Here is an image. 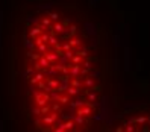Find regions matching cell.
Segmentation results:
<instances>
[{
	"label": "cell",
	"instance_id": "7402d4cb",
	"mask_svg": "<svg viewBox=\"0 0 150 132\" xmlns=\"http://www.w3.org/2000/svg\"><path fill=\"white\" fill-rule=\"evenodd\" d=\"M86 97H88V100H90V103H94V102L97 100V94H96V93L86 91Z\"/></svg>",
	"mask_w": 150,
	"mask_h": 132
},
{
	"label": "cell",
	"instance_id": "f1b7e54d",
	"mask_svg": "<svg viewBox=\"0 0 150 132\" xmlns=\"http://www.w3.org/2000/svg\"><path fill=\"white\" fill-rule=\"evenodd\" d=\"M33 73H35V67H28V68H26V75H28L29 77H30Z\"/></svg>",
	"mask_w": 150,
	"mask_h": 132
},
{
	"label": "cell",
	"instance_id": "d4e9b609",
	"mask_svg": "<svg viewBox=\"0 0 150 132\" xmlns=\"http://www.w3.org/2000/svg\"><path fill=\"white\" fill-rule=\"evenodd\" d=\"M59 49H61V50H62V52H67V50H71L73 47H71V46H70V43L67 41V43H64V44H61V46H59Z\"/></svg>",
	"mask_w": 150,
	"mask_h": 132
},
{
	"label": "cell",
	"instance_id": "5bb4252c",
	"mask_svg": "<svg viewBox=\"0 0 150 132\" xmlns=\"http://www.w3.org/2000/svg\"><path fill=\"white\" fill-rule=\"evenodd\" d=\"M52 23H53V21L50 20V17H49V15L41 17V20H40V24H42L46 29H50V28H52Z\"/></svg>",
	"mask_w": 150,
	"mask_h": 132
},
{
	"label": "cell",
	"instance_id": "ffe728a7",
	"mask_svg": "<svg viewBox=\"0 0 150 132\" xmlns=\"http://www.w3.org/2000/svg\"><path fill=\"white\" fill-rule=\"evenodd\" d=\"M68 43H70V46H71V47H76V49L82 46V41L79 40V38H71V40H70Z\"/></svg>",
	"mask_w": 150,
	"mask_h": 132
},
{
	"label": "cell",
	"instance_id": "5b68a950",
	"mask_svg": "<svg viewBox=\"0 0 150 132\" xmlns=\"http://www.w3.org/2000/svg\"><path fill=\"white\" fill-rule=\"evenodd\" d=\"M44 31H46V28H44L42 24H40V26H33V28L29 29V37H30L32 40H35V38H38Z\"/></svg>",
	"mask_w": 150,
	"mask_h": 132
},
{
	"label": "cell",
	"instance_id": "9a60e30c",
	"mask_svg": "<svg viewBox=\"0 0 150 132\" xmlns=\"http://www.w3.org/2000/svg\"><path fill=\"white\" fill-rule=\"evenodd\" d=\"M47 44H49V46H52V47H56V46H58V38H56V35H55V33H50Z\"/></svg>",
	"mask_w": 150,
	"mask_h": 132
},
{
	"label": "cell",
	"instance_id": "8992f818",
	"mask_svg": "<svg viewBox=\"0 0 150 132\" xmlns=\"http://www.w3.org/2000/svg\"><path fill=\"white\" fill-rule=\"evenodd\" d=\"M46 79V73L42 72V70H37V72L33 73V76L30 77V84L35 85V84H38L40 81H44Z\"/></svg>",
	"mask_w": 150,
	"mask_h": 132
},
{
	"label": "cell",
	"instance_id": "d6a6232c",
	"mask_svg": "<svg viewBox=\"0 0 150 132\" xmlns=\"http://www.w3.org/2000/svg\"><path fill=\"white\" fill-rule=\"evenodd\" d=\"M68 29H70V32H71V33H74L77 28H76V26H74V24H71V26H70V28H68Z\"/></svg>",
	"mask_w": 150,
	"mask_h": 132
},
{
	"label": "cell",
	"instance_id": "e0dca14e",
	"mask_svg": "<svg viewBox=\"0 0 150 132\" xmlns=\"http://www.w3.org/2000/svg\"><path fill=\"white\" fill-rule=\"evenodd\" d=\"M70 62H71V64H82L83 62V56H81V55H73V58L71 59H70Z\"/></svg>",
	"mask_w": 150,
	"mask_h": 132
},
{
	"label": "cell",
	"instance_id": "4316f807",
	"mask_svg": "<svg viewBox=\"0 0 150 132\" xmlns=\"http://www.w3.org/2000/svg\"><path fill=\"white\" fill-rule=\"evenodd\" d=\"M49 37H50V33H44V32H42V33L40 35V40H41L42 43H47V41H49Z\"/></svg>",
	"mask_w": 150,
	"mask_h": 132
},
{
	"label": "cell",
	"instance_id": "4dcf8cb0",
	"mask_svg": "<svg viewBox=\"0 0 150 132\" xmlns=\"http://www.w3.org/2000/svg\"><path fill=\"white\" fill-rule=\"evenodd\" d=\"M82 65H83V67H86V68H91V64H90V61H83V62H82Z\"/></svg>",
	"mask_w": 150,
	"mask_h": 132
},
{
	"label": "cell",
	"instance_id": "277c9868",
	"mask_svg": "<svg viewBox=\"0 0 150 132\" xmlns=\"http://www.w3.org/2000/svg\"><path fill=\"white\" fill-rule=\"evenodd\" d=\"M65 28H67V23H65V21H64V23L59 21V20H58V21H53V23H52V28H50V29H52L50 33H55V35L64 33V32H65Z\"/></svg>",
	"mask_w": 150,
	"mask_h": 132
},
{
	"label": "cell",
	"instance_id": "603a6c76",
	"mask_svg": "<svg viewBox=\"0 0 150 132\" xmlns=\"http://www.w3.org/2000/svg\"><path fill=\"white\" fill-rule=\"evenodd\" d=\"M47 15L50 17V20H52V21H58V20H59V17H61V15H59V12H53V11L49 12Z\"/></svg>",
	"mask_w": 150,
	"mask_h": 132
},
{
	"label": "cell",
	"instance_id": "d6986e66",
	"mask_svg": "<svg viewBox=\"0 0 150 132\" xmlns=\"http://www.w3.org/2000/svg\"><path fill=\"white\" fill-rule=\"evenodd\" d=\"M52 111V106L47 103V105H42V106H40V112H41V117L42 116H46V114H49Z\"/></svg>",
	"mask_w": 150,
	"mask_h": 132
},
{
	"label": "cell",
	"instance_id": "cb8c5ba5",
	"mask_svg": "<svg viewBox=\"0 0 150 132\" xmlns=\"http://www.w3.org/2000/svg\"><path fill=\"white\" fill-rule=\"evenodd\" d=\"M61 106H62V105H61L59 102H53V105H52V111H55V112H61V109H62Z\"/></svg>",
	"mask_w": 150,
	"mask_h": 132
},
{
	"label": "cell",
	"instance_id": "f546056e",
	"mask_svg": "<svg viewBox=\"0 0 150 132\" xmlns=\"http://www.w3.org/2000/svg\"><path fill=\"white\" fill-rule=\"evenodd\" d=\"M32 112H33V114H35V116H37V117H41V112H40V106H35Z\"/></svg>",
	"mask_w": 150,
	"mask_h": 132
},
{
	"label": "cell",
	"instance_id": "83f0119b",
	"mask_svg": "<svg viewBox=\"0 0 150 132\" xmlns=\"http://www.w3.org/2000/svg\"><path fill=\"white\" fill-rule=\"evenodd\" d=\"M74 53H76V55H81V56H83V58H86V55H88L85 49H81V50H77V49H76V50H74Z\"/></svg>",
	"mask_w": 150,
	"mask_h": 132
},
{
	"label": "cell",
	"instance_id": "484cf974",
	"mask_svg": "<svg viewBox=\"0 0 150 132\" xmlns=\"http://www.w3.org/2000/svg\"><path fill=\"white\" fill-rule=\"evenodd\" d=\"M73 55H74V50H73V49H71V50L64 52V58H67V59H71V58H73Z\"/></svg>",
	"mask_w": 150,
	"mask_h": 132
},
{
	"label": "cell",
	"instance_id": "9c48e42d",
	"mask_svg": "<svg viewBox=\"0 0 150 132\" xmlns=\"http://www.w3.org/2000/svg\"><path fill=\"white\" fill-rule=\"evenodd\" d=\"M70 100H71V97H70L67 93H61V94L58 96V99H56V102H59L61 105H62V106H64V105H68Z\"/></svg>",
	"mask_w": 150,
	"mask_h": 132
},
{
	"label": "cell",
	"instance_id": "1f68e13d",
	"mask_svg": "<svg viewBox=\"0 0 150 132\" xmlns=\"http://www.w3.org/2000/svg\"><path fill=\"white\" fill-rule=\"evenodd\" d=\"M24 44H26V47H33V46H35V43H30L29 40H28V41H26Z\"/></svg>",
	"mask_w": 150,
	"mask_h": 132
},
{
	"label": "cell",
	"instance_id": "8fae6325",
	"mask_svg": "<svg viewBox=\"0 0 150 132\" xmlns=\"http://www.w3.org/2000/svg\"><path fill=\"white\" fill-rule=\"evenodd\" d=\"M35 47H37V52H38L40 55H44V53H46V52H49V49H50L47 43H40V44H37Z\"/></svg>",
	"mask_w": 150,
	"mask_h": 132
},
{
	"label": "cell",
	"instance_id": "4fadbf2b",
	"mask_svg": "<svg viewBox=\"0 0 150 132\" xmlns=\"http://www.w3.org/2000/svg\"><path fill=\"white\" fill-rule=\"evenodd\" d=\"M59 82H61V79H47V81H46L47 87L50 88L52 91H53V90H56V88H58V85H59Z\"/></svg>",
	"mask_w": 150,
	"mask_h": 132
},
{
	"label": "cell",
	"instance_id": "6da1fadb",
	"mask_svg": "<svg viewBox=\"0 0 150 132\" xmlns=\"http://www.w3.org/2000/svg\"><path fill=\"white\" fill-rule=\"evenodd\" d=\"M58 119H59V114L55 112V111H50L49 114H46V116H42L41 121L44 126H49L47 129H52V126H55L58 123Z\"/></svg>",
	"mask_w": 150,
	"mask_h": 132
},
{
	"label": "cell",
	"instance_id": "7a4b0ae2",
	"mask_svg": "<svg viewBox=\"0 0 150 132\" xmlns=\"http://www.w3.org/2000/svg\"><path fill=\"white\" fill-rule=\"evenodd\" d=\"M33 96H35V105H37V106H42V105H47L50 102V93L37 91Z\"/></svg>",
	"mask_w": 150,
	"mask_h": 132
},
{
	"label": "cell",
	"instance_id": "44dd1931",
	"mask_svg": "<svg viewBox=\"0 0 150 132\" xmlns=\"http://www.w3.org/2000/svg\"><path fill=\"white\" fill-rule=\"evenodd\" d=\"M86 102H83V100H70V106L71 108H79V106H82V105H85Z\"/></svg>",
	"mask_w": 150,
	"mask_h": 132
},
{
	"label": "cell",
	"instance_id": "30bf717a",
	"mask_svg": "<svg viewBox=\"0 0 150 132\" xmlns=\"http://www.w3.org/2000/svg\"><path fill=\"white\" fill-rule=\"evenodd\" d=\"M65 93L70 96V97H76V96H79V93H81V88H76V87L68 85V88L65 90Z\"/></svg>",
	"mask_w": 150,
	"mask_h": 132
},
{
	"label": "cell",
	"instance_id": "52a82bcc",
	"mask_svg": "<svg viewBox=\"0 0 150 132\" xmlns=\"http://www.w3.org/2000/svg\"><path fill=\"white\" fill-rule=\"evenodd\" d=\"M44 56L47 58V61H49L50 64H55V62H58V61H59L58 52H53V53H52V52H46V53H44Z\"/></svg>",
	"mask_w": 150,
	"mask_h": 132
},
{
	"label": "cell",
	"instance_id": "2e32d148",
	"mask_svg": "<svg viewBox=\"0 0 150 132\" xmlns=\"http://www.w3.org/2000/svg\"><path fill=\"white\" fill-rule=\"evenodd\" d=\"M70 85L76 87V88H82L83 87V84L79 81V77H71V79H70Z\"/></svg>",
	"mask_w": 150,
	"mask_h": 132
},
{
	"label": "cell",
	"instance_id": "7c38bea8",
	"mask_svg": "<svg viewBox=\"0 0 150 132\" xmlns=\"http://www.w3.org/2000/svg\"><path fill=\"white\" fill-rule=\"evenodd\" d=\"M83 87H86V88H90V90H91V88H94L96 87V79L94 77H91V76H88V77H85L83 79Z\"/></svg>",
	"mask_w": 150,
	"mask_h": 132
},
{
	"label": "cell",
	"instance_id": "3957f363",
	"mask_svg": "<svg viewBox=\"0 0 150 132\" xmlns=\"http://www.w3.org/2000/svg\"><path fill=\"white\" fill-rule=\"evenodd\" d=\"M94 114V106L93 105H82V106H79L76 108V116H82V117H91Z\"/></svg>",
	"mask_w": 150,
	"mask_h": 132
},
{
	"label": "cell",
	"instance_id": "ba28073f",
	"mask_svg": "<svg viewBox=\"0 0 150 132\" xmlns=\"http://www.w3.org/2000/svg\"><path fill=\"white\" fill-rule=\"evenodd\" d=\"M68 73H70V77H77L81 75V64H71Z\"/></svg>",
	"mask_w": 150,
	"mask_h": 132
},
{
	"label": "cell",
	"instance_id": "ac0fdd59",
	"mask_svg": "<svg viewBox=\"0 0 150 132\" xmlns=\"http://www.w3.org/2000/svg\"><path fill=\"white\" fill-rule=\"evenodd\" d=\"M73 120H74V123H76V126L77 125H85V123H86V117H82V116H74L73 117Z\"/></svg>",
	"mask_w": 150,
	"mask_h": 132
}]
</instances>
